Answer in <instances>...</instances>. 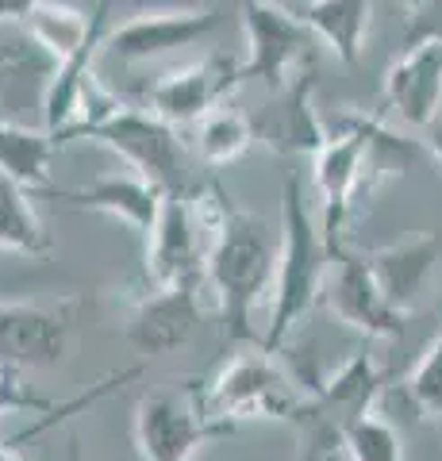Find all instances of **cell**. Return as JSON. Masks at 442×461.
<instances>
[{"mask_svg":"<svg viewBox=\"0 0 442 461\" xmlns=\"http://www.w3.org/2000/svg\"><path fill=\"white\" fill-rule=\"evenodd\" d=\"M42 0H0V27L5 23H23Z\"/></svg>","mask_w":442,"mask_h":461,"instance_id":"27","label":"cell"},{"mask_svg":"<svg viewBox=\"0 0 442 461\" xmlns=\"http://www.w3.org/2000/svg\"><path fill=\"white\" fill-rule=\"evenodd\" d=\"M427 150H431V158L442 166V115H438L431 127H427Z\"/></svg>","mask_w":442,"mask_h":461,"instance_id":"28","label":"cell"},{"mask_svg":"<svg viewBox=\"0 0 442 461\" xmlns=\"http://www.w3.org/2000/svg\"><path fill=\"white\" fill-rule=\"evenodd\" d=\"M247 81L242 74V62L231 50H216L204 54L189 66H177L162 74L150 85L147 104L154 115H162L166 123L174 127H196L208 112H216L220 104H227L239 85Z\"/></svg>","mask_w":442,"mask_h":461,"instance_id":"10","label":"cell"},{"mask_svg":"<svg viewBox=\"0 0 442 461\" xmlns=\"http://www.w3.org/2000/svg\"><path fill=\"white\" fill-rule=\"evenodd\" d=\"M201 388L212 415L235 427L247 420H277L293 427L308 400V388L296 384V377L277 362L274 350H242L227 357Z\"/></svg>","mask_w":442,"mask_h":461,"instance_id":"4","label":"cell"},{"mask_svg":"<svg viewBox=\"0 0 442 461\" xmlns=\"http://www.w3.org/2000/svg\"><path fill=\"white\" fill-rule=\"evenodd\" d=\"M196 323H201V285H150L127 320V342L142 357L174 354L193 339Z\"/></svg>","mask_w":442,"mask_h":461,"instance_id":"15","label":"cell"},{"mask_svg":"<svg viewBox=\"0 0 442 461\" xmlns=\"http://www.w3.org/2000/svg\"><path fill=\"white\" fill-rule=\"evenodd\" d=\"M408 42L438 39L442 42V0H404Z\"/></svg>","mask_w":442,"mask_h":461,"instance_id":"26","label":"cell"},{"mask_svg":"<svg viewBox=\"0 0 442 461\" xmlns=\"http://www.w3.org/2000/svg\"><path fill=\"white\" fill-rule=\"evenodd\" d=\"M208 262V227L189 193L166 196L162 215L147 235V281L174 285H204Z\"/></svg>","mask_w":442,"mask_h":461,"instance_id":"11","label":"cell"},{"mask_svg":"<svg viewBox=\"0 0 442 461\" xmlns=\"http://www.w3.org/2000/svg\"><path fill=\"white\" fill-rule=\"evenodd\" d=\"M62 150L59 135L47 127H23L0 120V173L27 189H50L54 177V154Z\"/></svg>","mask_w":442,"mask_h":461,"instance_id":"20","label":"cell"},{"mask_svg":"<svg viewBox=\"0 0 442 461\" xmlns=\"http://www.w3.org/2000/svg\"><path fill=\"white\" fill-rule=\"evenodd\" d=\"M196 208L208 227V262H204V285L216 296L220 320L227 339H250V312L254 304L274 293L277 277V254H281V230L274 235L266 220L254 212H242L231 204L216 181L201 185L193 193Z\"/></svg>","mask_w":442,"mask_h":461,"instance_id":"1","label":"cell"},{"mask_svg":"<svg viewBox=\"0 0 442 461\" xmlns=\"http://www.w3.org/2000/svg\"><path fill=\"white\" fill-rule=\"evenodd\" d=\"M277 5H284V0H277Z\"/></svg>","mask_w":442,"mask_h":461,"instance_id":"30","label":"cell"},{"mask_svg":"<svg viewBox=\"0 0 442 461\" xmlns=\"http://www.w3.org/2000/svg\"><path fill=\"white\" fill-rule=\"evenodd\" d=\"M311 93H316V77L304 74L301 81H293L289 89L277 93L274 112L254 120L266 147H274L277 154H311V158L320 154V147L331 139V127L316 112V96Z\"/></svg>","mask_w":442,"mask_h":461,"instance_id":"17","label":"cell"},{"mask_svg":"<svg viewBox=\"0 0 442 461\" xmlns=\"http://www.w3.org/2000/svg\"><path fill=\"white\" fill-rule=\"evenodd\" d=\"M220 8H154L123 20L116 32L104 39V58L120 66H139L169 50L196 47L220 27Z\"/></svg>","mask_w":442,"mask_h":461,"instance_id":"13","label":"cell"},{"mask_svg":"<svg viewBox=\"0 0 442 461\" xmlns=\"http://www.w3.org/2000/svg\"><path fill=\"white\" fill-rule=\"evenodd\" d=\"M381 381L384 377L377 357L362 350L327 381L311 384L301 415L293 420V430L301 438V457L296 461H335L354 420H362L377 403Z\"/></svg>","mask_w":442,"mask_h":461,"instance_id":"5","label":"cell"},{"mask_svg":"<svg viewBox=\"0 0 442 461\" xmlns=\"http://www.w3.org/2000/svg\"><path fill=\"white\" fill-rule=\"evenodd\" d=\"M404 393L419 415H442V330L423 346L419 362L404 381Z\"/></svg>","mask_w":442,"mask_h":461,"instance_id":"24","label":"cell"},{"mask_svg":"<svg viewBox=\"0 0 442 461\" xmlns=\"http://www.w3.org/2000/svg\"><path fill=\"white\" fill-rule=\"evenodd\" d=\"M74 139H93L101 147L116 150L127 169L158 185L166 196L189 189V150H185L177 127L166 123L162 115H154L150 108L120 104L96 123L81 127Z\"/></svg>","mask_w":442,"mask_h":461,"instance_id":"6","label":"cell"},{"mask_svg":"<svg viewBox=\"0 0 442 461\" xmlns=\"http://www.w3.org/2000/svg\"><path fill=\"white\" fill-rule=\"evenodd\" d=\"M327 269H331V247H327L320 223L311 220L304 204V185L296 173L284 177L281 193V254H277V277L269 293V327H266V350H281L289 342L293 327H301L311 308L323 300Z\"/></svg>","mask_w":442,"mask_h":461,"instance_id":"3","label":"cell"},{"mask_svg":"<svg viewBox=\"0 0 442 461\" xmlns=\"http://www.w3.org/2000/svg\"><path fill=\"white\" fill-rule=\"evenodd\" d=\"M369 258V269L381 285V293L389 296V304L396 312L411 315L423 296L427 281L438 266V239L435 235H416V239H404L396 247H381Z\"/></svg>","mask_w":442,"mask_h":461,"instance_id":"18","label":"cell"},{"mask_svg":"<svg viewBox=\"0 0 442 461\" xmlns=\"http://www.w3.org/2000/svg\"><path fill=\"white\" fill-rule=\"evenodd\" d=\"M77 296L66 300H0V362L16 369H50L74 346Z\"/></svg>","mask_w":442,"mask_h":461,"instance_id":"9","label":"cell"},{"mask_svg":"<svg viewBox=\"0 0 442 461\" xmlns=\"http://www.w3.org/2000/svg\"><path fill=\"white\" fill-rule=\"evenodd\" d=\"M20 457V450H12L8 442H0V461H16Z\"/></svg>","mask_w":442,"mask_h":461,"instance_id":"29","label":"cell"},{"mask_svg":"<svg viewBox=\"0 0 442 461\" xmlns=\"http://www.w3.org/2000/svg\"><path fill=\"white\" fill-rule=\"evenodd\" d=\"M0 250L32 258V262L54 254V239L47 223L39 220L32 189L12 181L8 173H0Z\"/></svg>","mask_w":442,"mask_h":461,"instance_id":"21","label":"cell"},{"mask_svg":"<svg viewBox=\"0 0 442 461\" xmlns=\"http://www.w3.org/2000/svg\"><path fill=\"white\" fill-rule=\"evenodd\" d=\"M16 461H23V457H16Z\"/></svg>","mask_w":442,"mask_h":461,"instance_id":"31","label":"cell"},{"mask_svg":"<svg viewBox=\"0 0 442 461\" xmlns=\"http://www.w3.org/2000/svg\"><path fill=\"white\" fill-rule=\"evenodd\" d=\"M423 150L411 139L396 135L377 115H347L331 139L311 158L316 169V193H320V230L327 247H347V223L354 208L369 200L384 181L401 177Z\"/></svg>","mask_w":442,"mask_h":461,"instance_id":"2","label":"cell"},{"mask_svg":"<svg viewBox=\"0 0 442 461\" xmlns=\"http://www.w3.org/2000/svg\"><path fill=\"white\" fill-rule=\"evenodd\" d=\"M381 100L408 127H431L442 115V42H408L404 54L384 69Z\"/></svg>","mask_w":442,"mask_h":461,"instance_id":"14","label":"cell"},{"mask_svg":"<svg viewBox=\"0 0 442 461\" xmlns=\"http://www.w3.org/2000/svg\"><path fill=\"white\" fill-rule=\"evenodd\" d=\"M204 403L201 384L147 393L135 408V450L142 461H193L208 442L235 435Z\"/></svg>","mask_w":442,"mask_h":461,"instance_id":"7","label":"cell"},{"mask_svg":"<svg viewBox=\"0 0 442 461\" xmlns=\"http://www.w3.org/2000/svg\"><path fill=\"white\" fill-rule=\"evenodd\" d=\"M323 304L331 308V315L342 327L358 330L365 339H401V330L408 323V315L396 312L389 304V296L381 293L374 269H369V258L350 254L347 247L331 250Z\"/></svg>","mask_w":442,"mask_h":461,"instance_id":"12","label":"cell"},{"mask_svg":"<svg viewBox=\"0 0 442 461\" xmlns=\"http://www.w3.org/2000/svg\"><path fill=\"white\" fill-rule=\"evenodd\" d=\"M342 454L350 461H404V438L396 423H389L377 408H369L362 420H354L342 442Z\"/></svg>","mask_w":442,"mask_h":461,"instance_id":"23","label":"cell"},{"mask_svg":"<svg viewBox=\"0 0 442 461\" xmlns=\"http://www.w3.org/2000/svg\"><path fill=\"white\" fill-rule=\"evenodd\" d=\"M66 403V400H62ZM59 400H47V396H35L32 388L20 381V369L0 362V415L8 411H27V415H50L62 408Z\"/></svg>","mask_w":442,"mask_h":461,"instance_id":"25","label":"cell"},{"mask_svg":"<svg viewBox=\"0 0 442 461\" xmlns=\"http://www.w3.org/2000/svg\"><path fill=\"white\" fill-rule=\"evenodd\" d=\"M258 139V127L247 112H239L231 104H220L216 112H208L201 123H196V154L204 158L208 166H231L242 154L254 147Z\"/></svg>","mask_w":442,"mask_h":461,"instance_id":"22","label":"cell"},{"mask_svg":"<svg viewBox=\"0 0 442 461\" xmlns=\"http://www.w3.org/2000/svg\"><path fill=\"white\" fill-rule=\"evenodd\" d=\"M242 27H247V62L242 74L266 81L274 93L311 74V47L316 35L304 16H293L277 0H239Z\"/></svg>","mask_w":442,"mask_h":461,"instance_id":"8","label":"cell"},{"mask_svg":"<svg viewBox=\"0 0 442 461\" xmlns=\"http://www.w3.org/2000/svg\"><path fill=\"white\" fill-rule=\"evenodd\" d=\"M50 193L74 208L112 215V220H120L123 227L139 230V235H150L154 223H158V215H162V204H166V193L158 185H150L147 177H139L135 169L104 173V177L77 185V189H50Z\"/></svg>","mask_w":442,"mask_h":461,"instance_id":"16","label":"cell"},{"mask_svg":"<svg viewBox=\"0 0 442 461\" xmlns=\"http://www.w3.org/2000/svg\"><path fill=\"white\" fill-rule=\"evenodd\" d=\"M301 16L311 27V35L338 62L354 66L365 54L369 23H374V0H308Z\"/></svg>","mask_w":442,"mask_h":461,"instance_id":"19","label":"cell"}]
</instances>
